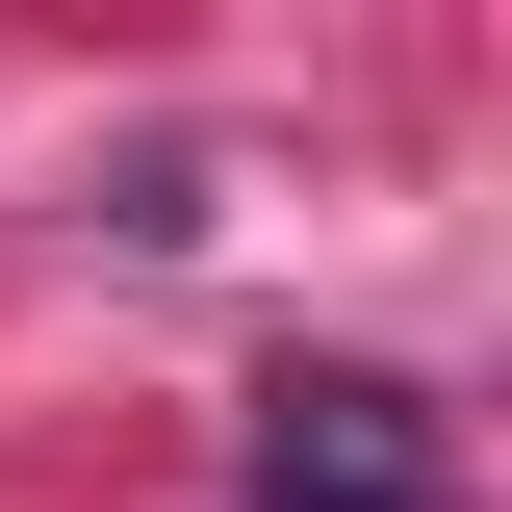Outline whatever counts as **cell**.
Instances as JSON below:
<instances>
[{
    "label": "cell",
    "mask_w": 512,
    "mask_h": 512,
    "mask_svg": "<svg viewBox=\"0 0 512 512\" xmlns=\"http://www.w3.org/2000/svg\"><path fill=\"white\" fill-rule=\"evenodd\" d=\"M256 512H461V461L384 359H282L256 384Z\"/></svg>",
    "instance_id": "obj_1"
}]
</instances>
